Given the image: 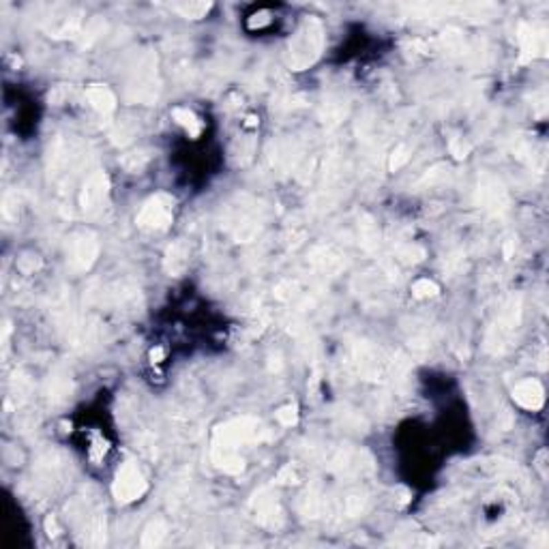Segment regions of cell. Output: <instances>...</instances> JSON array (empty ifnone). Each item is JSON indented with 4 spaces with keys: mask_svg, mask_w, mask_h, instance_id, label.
I'll list each match as a JSON object with an SVG mask.
<instances>
[{
    "mask_svg": "<svg viewBox=\"0 0 549 549\" xmlns=\"http://www.w3.org/2000/svg\"><path fill=\"white\" fill-rule=\"evenodd\" d=\"M320 50H322V26L318 19H309L290 43L292 67L305 69L320 56Z\"/></svg>",
    "mask_w": 549,
    "mask_h": 549,
    "instance_id": "cell-1",
    "label": "cell"
},
{
    "mask_svg": "<svg viewBox=\"0 0 549 549\" xmlns=\"http://www.w3.org/2000/svg\"><path fill=\"white\" fill-rule=\"evenodd\" d=\"M172 223V198L159 193L150 198L140 214H137V226L144 230H166Z\"/></svg>",
    "mask_w": 549,
    "mask_h": 549,
    "instance_id": "cell-2",
    "label": "cell"
},
{
    "mask_svg": "<svg viewBox=\"0 0 549 549\" xmlns=\"http://www.w3.org/2000/svg\"><path fill=\"white\" fill-rule=\"evenodd\" d=\"M112 489H114V496L121 502H131V500H137L146 492V481H144L140 470H137L131 461H127L119 468V472H116V481H114Z\"/></svg>",
    "mask_w": 549,
    "mask_h": 549,
    "instance_id": "cell-3",
    "label": "cell"
},
{
    "mask_svg": "<svg viewBox=\"0 0 549 549\" xmlns=\"http://www.w3.org/2000/svg\"><path fill=\"white\" fill-rule=\"evenodd\" d=\"M513 399L526 410H539L545 401V390L537 380H523L515 386Z\"/></svg>",
    "mask_w": 549,
    "mask_h": 549,
    "instance_id": "cell-4",
    "label": "cell"
},
{
    "mask_svg": "<svg viewBox=\"0 0 549 549\" xmlns=\"http://www.w3.org/2000/svg\"><path fill=\"white\" fill-rule=\"evenodd\" d=\"M106 191H108V179H106V174H94V176H90L88 183L84 185V191H82V206H84V210L99 208V204L106 198Z\"/></svg>",
    "mask_w": 549,
    "mask_h": 549,
    "instance_id": "cell-5",
    "label": "cell"
},
{
    "mask_svg": "<svg viewBox=\"0 0 549 549\" xmlns=\"http://www.w3.org/2000/svg\"><path fill=\"white\" fill-rule=\"evenodd\" d=\"M97 241L94 237H80V239H75L73 243V253H71V264L75 268H88L92 262H94V256H97Z\"/></svg>",
    "mask_w": 549,
    "mask_h": 549,
    "instance_id": "cell-6",
    "label": "cell"
},
{
    "mask_svg": "<svg viewBox=\"0 0 549 549\" xmlns=\"http://www.w3.org/2000/svg\"><path fill=\"white\" fill-rule=\"evenodd\" d=\"M86 97H88V101L94 110H99L103 114L112 112L116 108V97L114 92L108 88V86H101V84H94L86 90Z\"/></svg>",
    "mask_w": 549,
    "mask_h": 549,
    "instance_id": "cell-7",
    "label": "cell"
},
{
    "mask_svg": "<svg viewBox=\"0 0 549 549\" xmlns=\"http://www.w3.org/2000/svg\"><path fill=\"white\" fill-rule=\"evenodd\" d=\"M519 43H521V52L526 58H530L539 52L545 50V34L543 32H537L535 28L530 26H521L519 28Z\"/></svg>",
    "mask_w": 549,
    "mask_h": 549,
    "instance_id": "cell-8",
    "label": "cell"
},
{
    "mask_svg": "<svg viewBox=\"0 0 549 549\" xmlns=\"http://www.w3.org/2000/svg\"><path fill=\"white\" fill-rule=\"evenodd\" d=\"M187 256H189V251H187L185 243H174V245L168 249V258H166V268H168V272H172V274L183 272L185 266H187Z\"/></svg>",
    "mask_w": 549,
    "mask_h": 549,
    "instance_id": "cell-9",
    "label": "cell"
},
{
    "mask_svg": "<svg viewBox=\"0 0 549 549\" xmlns=\"http://www.w3.org/2000/svg\"><path fill=\"white\" fill-rule=\"evenodd\" d=\"M174 119H176V123H179V125H183L187 129V133L193 135V137L202 131V123L198 121V116H195L193 112H189V110L176 108L174 110Z\"/></svg>",
    "mask_w": 549,
    "mask_h": 549,
    "instance_id": "cell-10",
    "label": "cell"
},
{
    "mask_svg": "<svg viewBox=\"0 0 549 549\" xmlns=\"http://www.w3.org/2000/svg\"><path fill=\"white\" fill-rule=\"evenodd\" d=\"M281 517L279 506L274 500H258V519L266 526H274V519Z\"/></svg>",
    "mask_w": 549,
    "mask_h": 549,
    "instance_id": "cell-11",
    "label": "cell"
},
{
    "mask_svg": "<svg viewBox=\"0 0 549 549\" xmlns=\"http://www.w3.org/2000/svg\"><path fill=\"white\" fill-rule=\"evenodd\" d=\"M166 537V526L161 521H154L148 526V530L144 532V539H142V545H159Z\"/></svg>",
    "mask_w": 549,
    "mask_h": 549,
    "instance_id": "cell-12",
    "label": "cell"
},
{
    "mask_svg": "<svg viewBox=\"0 0 549 549\" xmlns=\"http://www.w3.org/2000/svg\"><path fill=\"white\" fill-rule=\"evenodd\" d=\"M412 292H415V297L419 299H427V297H436L438 294V286L429 279H419L415 286H412Z\"/></svg>",
    "mask_w": 549,
    "mask_h": 549,
    "instance_id": "cell-13",
    "label": "cell"
},
{
    "mask_svg": "<svg viewBox=\"0 0 549 549\" xmlns=\"http://www.w3.org/2000/svg\"><path fill=\"white\" fill-rule=\"evenodd\" d=\"M210 5H179L176 9H179L185 17H200L204 11H208Z\"/></svg>",
    "mask_w": 549,
    "mask_h": 549,
    "instance_id": "cell-14",
    "label": "cell"
},
{
    "mask_svg": "<svg viewBox=\"0 0 549 549\" xmlns=\"http://www.w3.org/2000/svg\"><path fill=\"white\" fill-rule=\"evenodd\" d=\"M277 419L283 423V425H294L297 423V408L294 406H286V408H281L279 412H277Z\"/></svg>",
    "mask_w": 549,
    "mask_h": 549,
    "instance_id": "cell-15",
    "label": "cell"
},
{
    "mask_svg": "<svg viewBox=\"0 0 549 549\" xmlns=\"http://www.w3.org/2000/svg\"><path fill=\"white\" fill-rule=\"evenodd\" d=\"M406 161H408V154H406V148H403V146H399V148H397V159H393V161H390V168H393V170H397V168H399V166H403Z\"/></svg>",
    "mask_w": 549,
    "mask_h": 549,
    "instance_id": "cell-16",
    "label": "cell"
}]
</instances>
